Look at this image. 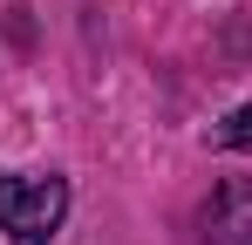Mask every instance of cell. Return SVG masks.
Segmentation results:
<instances>
[{
    "mask_svg": "<svg viewBox=\"0 0 252 245\" xmlns=\"http://www.w3.org/2000/svg\"><path fill=\"white\" fill-rule=\"evenodd\" d=\"M68 218V177L55 170H7L0 177V232L14 245H48Z\"/></svg>",
    "mask_w": 252,
    "mask_h": 245,
    "instance_id": "obj_1",
    "label": "cell"
},
{
    "mask_svg": "<svg viewBox=\"0 0 252 245\" xmlns=\"http://www.w3.org/2000/svg\"><path fill=\"white\" fill-rule=\"evenodd\" d=\"M198 239L205 245H252V177H225L198 211Z\"/></svg>",
    "mask_w": 252,
    "mask_h": 245,
    "instance_id": "obj_2",
    "label": "cell"
},
{
    "mask_svg": "<svg viewBox=\"0 0 252 245\" xmlns=\"http://www.w3.org/2000/svg\"><path fill=\"white\" fill-rule=\"evenodd\" d=\"M211 143L218 150H252V102H239L225 122H211Z\"/></svg>",
    "mask_w": 252,
    "mask_h": 245,
    "instance_id": "obj_3",
    "label": "cell"
}]
</instances>
